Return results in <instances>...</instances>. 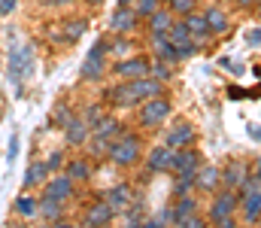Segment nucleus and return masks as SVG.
Returning a JSON list of instances; mask_svg holds the SVG:
<instances>
[{"instance_id":"obj_34","label":"nucleus","mask_w":261,"mask_h":228,"mask_svg":"<svg viewBox=\"0 0 261 228\" xmlns=\"http://www.w3.org/2000/svg\"><path fill=\"white\" fill-rule=\"evenodd\" d=\"M197 0H167V9L170 12H179V15H189V12H195Z\"/></svg>"},{"instance_id":"obj_44","label":"nucleus","mask_w":261,"mask_h":228,"mask_svg":"<svg viewBox=\"0 0 261 228\" xmlns=\"http://www.w3.org/2000/svg\"><path fill=\"white\" fill-rule=\"evenodd\" d=\"M15 9V0H0V15H9Z\"/></svg>"},{"instance_id":"obj_46","label":"nucleus","mask_w":261,"mask_h":228,"mask_svg":"<svg viewBox=\"0 0 261 228\" xmlns=\"http://www.w3.org/2000/svg\"><path fill=\"white\" fill-rule=\"evenodd\" d=\"M249 137H252L255 143H261V125H249Z\"/></svg>"},{"instance_id":"obj_20","label":"nucleus","mask_w":261,"mask_h":228,"mask_svg":"<svg viewBox=\"0 0 261 228\" xmlns=\"http://www.w3.org/2000/svg\"><path fill=\"white\" fill-rule=\"evenodd\" d=\"M122 131H125V125H122V122H116L113 116H100V119L91 125V134H97V137H107V140H116Z\"/></svg>"},{"instance_id":"obj_19","label":"nucleus","mask_w":261,"mask_h":228,"mask_svg":"<svg viewBox=\"0 0 261 228\" xmlns=\"http://www.w3.org/2000/svg\"><path fill=\"white\" fill-rule=\"evenodd\" d=\"M219 186H222V170H219L216 164L197 167V189H203V192H219Z\"/></svg>"},{"instance_id":"obj_27","label":"nucleus","mask_w":261,"mask_h":228,"mask_svg":"<svg viewBox=\"0 0 261 228\" xmlns=\"http://www.w3.org/2000/svg\"><path fill=\"white\" fill-rule=\"evenodd\" d=\"M40 216L43 219H49V222H55L58 216H61V198H55V195H43L40 198Z\"/></svg>"},{"instance_id":"obj_7","label":"nucleus","mask_w":261,"mask_h":228,"mask_svg":"<svg viewBox=\"0 0 261 228\" xmlns=\"http://www.w3.org/2000/svg\"><path fill=\"white\" fill-rule=\"evenodd\" d=\"M200 167V152L192 149V146H182L176 152L173 149V161H170V170L173 173H197Z\"/></svg>"},{"instance_id":"obj_14","label":"nucleus","mask_w":261,"mask_h":228,"mask_svg":"<svg viewBox=\"0 0 261 228\" xmlns=\"http://www.w3.org/2000/svg\"><path fill=\"white\" fill-rule=\"evenodd\" d=\"M137 28V12L130 9V6H119L116 12H113V18H110V31H116V34H130Z\"/></svg>"},{"instance_id":"obj_29","label":"nucleus","mask_w":261,"mask_h":228,"mask_svg":"<svg viewBox=\"0 0 261 228\" xmlns=\"http://www.w3.org/2000/svg\"><path fill=\"white\" fill-rule=\"evenodd\" d=\"M67 176H70L73 183H85V180L91 176V164H88V161H70V164H67Z\"/></svg>"},{"instance_id":"obj_8","label":"nucleus","mask_w":261,"mask_h":228,"mask_svg":"<svg viewBox=\"0 0 261 228\" xmlns=\"http://www.w3.org/2000/svg\"><path fill=\"white\" fill-rule=\"evenodd\" d=\"M113 73L122 76V79H140V76L149 73V61H146V58H137V55H134V58L128 55L125 61H119V64L113 67Z\"/></svg>"},{"instance_id":"obj_5","label":"nucleus","mask_w":261,"mask_h":228,"mask_svg":"<svg viewBox=\"0 0 261 228\" xmlns=\"http://www.w3.org/2000/svg\"><path fill=\"white\" fill-rule=\"evenodd\" d=\"M167 116H170V104H167L161 94H155V97H149V100L140 104V125H143V128H155V125H161Z\"/></svg>"},{"instance_id":"obj_38","label":"nucleus","mask_w":261,"mask_h":228,"mask_svg":"<svg viewBox=\"0 0 261 228\" xmlns=\"http://www.w3.org/2000/svg\"><path fill=\"white\" fill-rule=\"evenodd\" d=\"M143 222H146V216H143V204L137 201L134 210H128V225H143Z\"/></svg>"},{"instance_id":"obj_33","label":"nucleus","mask_w":261,"mask_h":228,"mask_svg":"<svg viewBox=\"0 0 261 228\" xmlns=\"http://www.w3.org/2000/svg\"><path fill=\"white\" fill-rule=\"evenodd\" d=\"M155 9H161V0H137V6H134L137 18H149Z\"/></svg>"},{"instance_id":"obj_3","label":"nucleus","mask_w":261,"mask_h":228,"mask_svg":"<svg viewBox=\"0 0 261 228\" xmlns=\"http://www.w3.org/2000/svg\"><path fill=\"white\" fill-rule=\"evenodd\" d=\"M103 52H110V43H107V40H97V43L91 46L88 58L82 61V70H79V76H82L85 82H100V79L107 76V64H103Z\"/></svg>"},{"instance_id":"obj_9","label":"nucleus","mask_w":261,"mask_h":228,"mask_svg":"<svg viewBox=\"0 0 261 228\" xmlns=\"http://www.w3.org/2000/svg\"><path fill=\"white\" fill-rule=\"evenodd\" d=\"M85 31H88V21H85V18H70V21H64V24H61V31H58V34H52V40H55V43H64V46H70V43H76Z\"/></svg>"},{"instance_id":"obj_35","label":"nucleus","mask_w":261,"mask_h":228,"mask_svg":"<svg viewBox=\"0 0 261 228\" xmlns=\"http://www.w3.org/2000/svg\"><path fill=\"white\" fill-rule=\"evenodd\" d=\"M149 73L155 76V79H161V82H164V79H170V64L155 58V64H149Z\"/></svg>"},{"instance_id":"obj_28","label":"nucleus","mask_w":261,"mask_h":228,"mask_svg":"<svg viewBox=\"0 0 261 228\" xmlns=\"http://www.w3.org/2000/svg\"><path fill=\"white\" fill-rule=\"evenodd\" d=\"M167 40H170V43H176V46H179V43H186V40H192V31H189L186 18H182V21H173V24L167 28Z\"/></svg>"},{"instance_id":"obj_42","label":"nucleus","mask_w":261,"mask_h":228,"mask_svg":"<svg viewBox=\"0 0 261 228\" xmlns=\"http://www.w3.org/2000/svg\"><path fill=\"white\" fill-rule=\"evenodd\" d=\"M176 225H182V228H200L203 222H200V219H197L195 213H192V216H182V219H179Z\"/></svg>"},{"instance_id":"obj_1","label":"nucleus","mask_w":261,"mask_h":228,"mask_svg":"<svg viewBox=\"0 0 261 228\" xmlns=\"http://www.w3.org/2000/svg\"><path fill=\"white\" fill-rule=\"evenodd\" d=\"M140 140L128 134V131H122L116 140H110V149H107V158L113 161V164H119V167H130V164H137L140 161Z\"/></svg>"},{"instance_id":"obj_23","label":"nucleus","mask_w":261,"mask_h":228,"mask_svg":"<svg viewBox=\"0 0 261 228\" xmlns=\"http://www.w3.org/2000/svg\"><path fill=\"white\" fill-rule=\"evenodd\" d=\"M46 192H49V195H55V198H61V201H67V198L73 195V180H70L67 173L52 176V180L46 183Z\"/></svg>"},{"instance_id":"obj_43","label":"nucleus","mask_w":261,"mask_h":228,"mask_svg":"<svg viewBox=\"0 0 261 228\" xmlns=\"http://www.w3.org/2000/svg\"><path fill=\"white\" fill-rule=\"evenodd\" d=\"M246 40H249V46H261V28L249 31V34H246Z\"/></svg>"},{"instance_id":"obj_2","label":"nucleus","mask_w":261,"mask_h":228,"mask_svg":"<svg viewBox=\"0 0 261 228\" xmlns=\"http://www.w3.org/2000/svg\"><path fill=\"white\" fill-rule=\"evenodd\" d=\"M240 207V195H237V189H222L219 195H216V201L210 204V222L213 225H222V228H231L234 225V219H231V213Z\"/></svg>"},{"instance_id":"obj_48","label":"nucleus","mask_w":261,"mask_h":228,"mask_svg":"<svg viewBox=\"0 0 261 228\" xmlns=\"http://www.w3.org/2000/svg\"><path fill=\"white\" fill-rule=\"evenodd\" d=\"M237 3H240V6H246V9H249V6H255V3H258V0H237Z\"/></svg>"},{"instance_id":"obj_15","label":"nucleus","mask_w":261,"mask_h":228,"mask_svg":"<svg viewBox=\"0 0 261 228\" xmlns=\"http://www.w3.org/2000/svg\"><path fill=\"white\" fill-rule=\"evenodd\" d=\"M246 176H249V164H246V161H231V164L222 170V186L240 189V186L246 183Z\"/></svg>"},{"instance_id":"obj_39","label":"nucleus","mask_w":261,"mask_h":228,"mask_svg":"<svg viewBox=\"0 0 261 228\" xmlns=\"http://www.w3.org/2000/svg\"><path fill=\"white\" fill-rule=\"evenodd\" d=\"M100 116H103V107H100V104H91V107H88V110L82 113V119H85L88 125H94V122H97Z\"/></svg>"},{"instance_id":"obj_17","label":"nucleus","mask_w":261,"mask_h":228,"mask_svg":"<svg viewBox=\"0 0 261 228\" xmlns=\"http://www.w3.org/2000/svg\"><path fill=\"white\" fill-rule=\"evenodd\" d=\"M186 24H189L195 43H200V46L210 43V24H206V15H203V12H189V15H186Z\"/></svg>"},{"instance_id":"obj_21","label":"nucleus","mask_w":261,"mask_h":228,"mask_svg":"<svg viewBox=\"0 0 261 228\" xmlns=\"http://www.w3.org/2000/svg\"><path fill=\"white\" fill-rule=\"evenodd\" d=\"M107 100H110L113 107H134V104H137V100H134V94H130L128 82H119V85L107 88Z\"/></svg>"},{"instance_id":"obj_37","label":"nucleus","mask_w":261,"mask_h":228,"mask_svg":"<svg viewBox=\"0 0 261 228\" xmlns=\"http://www.w3.org/2000/svg\"><path fill=\"white\" fill-rule=\"evenodd\" d=\"M110 52L119 55V58H128L130 55V43L128 40H113V43H110Z\"/></svg>"},{"instance_id":"obj_26","label":"nucleus","mask_w":261,"mask_h":228,"mask_svg":"<svg viewBox=\"0 0 261 228\" xmlns=\"http://www.w3.org/2000/svg\"><path fill=\"white\" fill-rule=\"evenodd\" d=\"M203 15H206L210 34H225V31H228V15H225L219 6H210V9H203Z\"/></svg>"},{"instance_id":"obj_16","label":"nucleus","mask_w":261,"mask_h":228,"mask_svg":"<svg viewBox=\"0 0 261 228\" xmlns=\"http://www.w3.org/2000/svg\"><path fill=\"white\" fill-rule=\"evenodd\" d=\"M113 207L107 204V201H97V204H91L88 207V213L82 216V225H88V228H94V225H107L110 219H113Z\"/></svg>"},{"instance_id":"obj_50","label":"nucleus","mask_w":261,"mask_h":228,"mask_svg":"<svg viewBox=\"0 0 261 228\" xmlns=\"http://www.w3.org/2000/svg\"><path fill=\"white\" fill-rule=\"evenodd\" d=\"M128 3H137V0H122V6H128Z\"/></svg>"},{"instance_id":"obj_32","label":"nucleus","mask_w":261,"mask_h":228,"mask_svg":"<svg viewBox=\"0 0 261 228\" xmlns=\"http://www.w3.org/2000/svg\"><path fill=\"white\" fill-rule=\"evenodd\" d=\"M195 186H197V173H176L173 192H176V198H179V195H189Z\"/></svg>"},{"instance_id":"obj_12","label":"nucleus","mask_w":261,"mask_h":228,"mask_svg":"<svg viewBox=\"0 0 261 228\" xmlns=\"http://www.w3.org/2000/svg\"><path fill=\"white\" fill-rule=\"evenodd\" d=\"M164 143H167V146H173V149H182V146H192V143H195V128H192L189 122H179V125H173V128L167 131V137H164Z\"/></svg>"},{"instance_id":"obj_47","label":"nucleus","mask_w":261,"mask_h":228,"mask_svg":"<svg viewBox=\"0 0 261 228\" xmlns=\"http://www.w3.org/2000/svg\"><path fill=\"white\" fill-rule=\"evenodd\" d=\"M37 3H46V6H58V3H70V0H37Z\"/></svg>"},{"instance_id":"obj_36","label":"nucleus","mask_w":261,"mask_h":228,"mask_svg":"<svg viewBox=\"0 0 261 228\" xmlns=\"http://www.w3.org/2000/svg\"><path fill=\"white\" fill-rule=\"evenodd\" d=\"M197 49H200V43H195V40H186V43H179V61H186V58H195Z\"/></svg>"},{"instance_id":"obj_18","label":"nucleus","mask_w":261,"mask_h":228,"mask_svg":"<svg viewBox=\"0 0 261 228\" xmlns=\"http://www.w3.org/2000/svg\"><path fill=\"white\" fill-rule=\"evenodd\" d=\"M240 210L249 222H255L261 216V186L258 189H243V198H240Z\"/></svg>"},{"instance_id":"obj_10","label":"nucleus","mask_w":261,"mask_h":228,"mask_svg":"<svg viewBox=\"0 0 261 228\" xmlns=\"http://www.w3.org/2000/svg\"><path fill=\"white\" fill-rule=\"evenodd\" d=\"M64 137H67L70 146H82V143H88V137H91V125H88L85 119L73 116V119L67 122V128H64Z\"/></svg>"},{"instance_id":"obj_22","label":"nucleus","mask_w":261,"mask_h":228,"mask_svg":"<svg viewBox=\"0 0 261 228\" xmlns=\"http://www.w3.org/2000/svg\"><path fill=\"white\" fill-rule=\"evenodd\" d=\"M107 204H110L113 210H125V207L130 204V186H128V183L113 186V189L107 192Z\"/></svg>"},{"instance_id":"obj_49","label":"nucleus","mask_w":261,"mask_h":228,"mask_svg":"<svg viewBox=\"0 0 261 228\" xmlns=\"http://www.w3.org/2000/svg\"><path fill=\"white\" fill-rule=\"evenodd\" d=\"M255 176H258V183H261V158L255 161Z\"/></svg>"},{"instance_id":"obj_6","label":"nucleus","mask_w":261,"mask_h":228,"mask_svg":"<svg viewBox=\"0 0 261 228\" xmlns=\"http://www.w3.org/2000/svg\"><path fill=\"white\" fill-rule=\"evenodd\" d=\"M128 85H130V94H134V100H137V104H143V100H149V97L161 94V79H155L152 73L140 76V79H128Z\"/></svg>"},{"instance_id":"obj_30","label":"nucleus","mask_w":261,"mask_h":228,"mask_svg":"<svg viewBox=\"0 0 261 228\" xmlns=\"http://www.w3.org/2000/svg\"><path fill=\"white\" fill-rule=\"evenodd\" d=\"M173 213H176V222H179L182 216H192V213H197V201L192 195H179V201L173 204Z\"/></svg>"},{"instance_id":"obj_13","label":"nucleus","mask_w":261,"mask_h":228,"mask_svg":"<svg viewBox=\"0 0 261 228\" xmlns=\"http://www.w3.org/2000/svg\"><path fill=\"white\" fill-rule=\"evenodd\" d=\"M170 161H173V146H155V149L146 155V167L152 170V173H164V170H170Z\"/></svg>"},{"instance_id":"obj_25","label":"nucleus","mask_w":261,"mask_h":228,"mask_svg":"<svg viewBox=\"0 0 261 228\" xmlns=\"http://www.w3.org/2000/svg\"><path fill=\"white\" fill-rule=\"evenodd\" d=\"M46 173H49V164H46V161H31V167H28V173H24V189L43 186V183H46Z\"/></svg>"},{"instance_id":"obj_40","label":"nucleus","mask_w":261,"mask_h":228,"mask_svg":"<svg viewBox=\"0 0 261 228\" xmlns=\"http://www.w3.org/2000/svg\"><path fill=\"white\" fill-rule=\"evenodd\" d=\"M52 119H55V125H58V128H67V122L73 119V113H70V110H67L64 104H61V107L55 110V116H52Z\"/></svg>"},{"instance_id":"obj_52","label":"nucleus","mask_w":261,"mask_h":228,"mask_svg":"<svg viewBox=\"0 0 261 228\" xmlns=\"http://www.w3.org/2000/svg\"><path fill=\"white\" fill-rule=\"evenodd\" d=\"M255 6H258V12H261V0H258V3H255Z\"/></svg>"},{"instance_id":"obj_51","label":"nucleus","mask_w":261,"mask_h":228,"mask_svg":"<svg viewBox=\"0 0 261 228\" xmlns=\"http://www.w3.org/2000/svg\"><path fill=\"white\" fill-rule=\"evenodd\" d=\"M91 3H97V6H100V3H103V0H91Z\"/></svg>"},{"instance_id":"obj_4","label":"nucleus","mask_w":261,"mask_h":228,"mask_svg":"<svg viewBox=\"0 0 261 228\" xmlns=\"http://www.w3.org/2000/svg\"><path fill=\"white\" fill-rule=\"evenodd\" d=\"M31 73H34V55H31V49H15L9 55V82L15 85L18 94H21V82Z\"/></svg>"},{"instance_id":"obj_31","label":"nucleus","mask_w":261,"mask_h":228,"mask_svg":"<svg viewBox=\"0 0 261 228\" xmlns=\"http://www.w3.org/2000/svg\"><path fill=\"white\" fill-rule=\"evenodd\" d=\"M15 213H18V216H37V213H40V201L31 198V195H21V198L15 201Z\"/></svg>"},{"instance_id":"obj_45","label":"nucleus","mask_w":261,"mask_h":228,"mask_svg":"<svg viewBox=\"0 0 261 228\" xmlns=\"http://www.w3.org/2000/svg\"><path fill=\"white\" fill-rule=\"evenodd\" d=\"M15 155H18V140H15V137H12V140H9V152H6V158H9V161H12V158H15Z\"/></svg>"},{"instance_id":"obj_24","label":"nucleus","mask_w":261,"mask_h":228,"mask_svg":"<svg viewBox=\"0 0 261 228\" xmlns=\"http://www.w3.org/2000/svg\"><path fill=\"white\" fill-rule=\"evenodd\" d=\"M173 24V12L170 9H155L152 15H149V34L155 37V34H167V28Z\"/></svg>"},{"instance_id":"obj_41","label":"nucleus","mask_w":261,"mask_h":228,"mask_svg":"<svg viewBox=\"0 0 261 228\" xmlns=\"http://www.w3.org/2000/svg\"><path fill=\"white\" fill-rule=\"evenodd\" d=\"M46 164H49V170H58V167H64V152H52V155H49V161H46Z\"/></svg>"},{"instance_id":"obj_11","label":"nucleus","mask_w":261,"mask_h":228,"mask_svg":"<svg viewBox=\"0 0 261 228\" xmlns=\"http://www.w3.org/2000/svg\"><path fill=\"white\" fill-rule=\"evenodd\" d=\"M152 49H155V58L158 61H167V64H176L179 61V46L167 40V34H155L152 37Z\"/></svg>"}]
</instances>
